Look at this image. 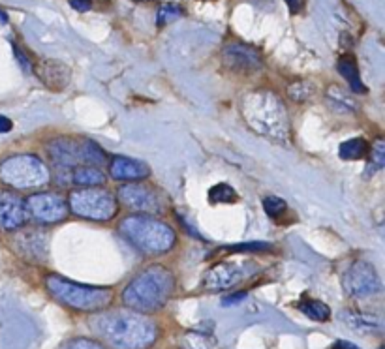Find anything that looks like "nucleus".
Listing matches in <instances>:
<instances>
[{"mask_svg":"<svg viewBox=\"0 0 385 349\" xmlns=\"http://www.w3.org/2000/svg\"><path fill=\"white\" fill-rule=\"evenodd\" d=\"M91 329L113 349H149L158 340L156 323L130 308L100 310L91 319Z\"/></svg>","mask_w":385,"mask_h":349,"instance_id":"1","label":"nucleus"},{"mask_svg":"<svg viewBox=\"0 0 385 349\" xmlns=\"http://www.w3.org/2000/svg\"><path fill=\"white\" fill-rule=\"evenodd\" d=\"M241 115L250 129L274 143L292 141V123L286 105L271 91H252L241 100Z\"/></svg>","mask_w":385,"mask_h":349,"instance_id":"2","label":"nucleus"},{"mask_svg":"<svg viewBox=\"0 0 385 349\" xmlns=\"http://www.w3.org/2000/svg\"><path fill=\"white\" fill-rule=\"evenodd\" d=\"M175 291V276L162 265L147 267L126 285L123 303L130 310L154 314L162 310Z\"/></svg>","mask_w":385,"mask_h":349,"instance_id":"3","label":"nucleus"},{"mask_svg":"<svg viewBox=\"0 0 385 349\" xmlns=\"http://www.w3.org/2000/svg\"><path fill=\"white\" fill-rule=\"evenodd\" d=\"M118 233L145 256H163L175 246V231L150 214H130L118 224Z\"/></svg>","mask_w":385,"mask_h":349,"instance_id":"4","label":"nucleus"},{"mask_svg":"<svg viewBox=\"0 0 385 349\" xmlns=\"http://www.w3.org/2000/svg\"><path fill=\"white\" fill-rule=\"evenodd\" d=\"M46 287L55 301L79 312H100L107 308L113 301L111 287L78 284V282H72L64 276H57V274L47 276Z\"/></svg>","mask_w":385,"mask_h":349,"instance_id":"5","label":"nucleus"},{"mask_svg":"<svg viewBox=\"0 0 385 349\" xmlns=\"http://www.w3.org/2000/svg\"><path fill=\"white\" fill-rule=\"evenodd\" d=\"M49 169L38 156L15 154L0 163V181L17 190H33L49 182Z\"/></svg>","mask_w":385,"mask_h":349,"instance_id":"6","label":"nucleus"},{"mask_svg":"<svg viewBox=\"0 0 385 349\" xmlns=\"http://www.w3.org/2000/svg\"><path fill=\"white\" fill-rule=\"evenodd\" d=\"M68 208L87 220L107 222L117 214V199L102 188H81L70 194Z\"/></svg>","mask_w":385,"mask_h":349,"instance_id":"7","label":"nucleus"},{"mask_svg":"<svg viewBox=\"0 0 385 349\" xmlns=\"http://www.w3.org/2000/svg\"><path fill=\"white\" fill-rule=\"evenodd\" d=\"M258 272L254 261H224L205 272L203 287L209 291H224Z\"/></svg>","mask_w":385,"mask_h":349,"instance_id":"8","label":"nucleus"},{"mask_svg":"<svg viewBox=\"0 0 385 349\" xmlns=\"http://www.w3.org/2000/svg\"><path fill=\"white\" fill-rule=\"evenodd\" d=\"M26 214L38 224L49 226V224H59L68 214V201L60 194L55 192H39L26 197L25 201Z\"/></svg>","mask_w":385,"mask_h":349,"instance_id":"9","label":"nucleus"},{"mask_svg":"<svg viewBox=\"0 0 385 349\" xmlns=\"http://www.w3.org/2000/svg\"><path fill=\"white\" fill-rule=\"evenodd\" d=\"M342 284H344V289H346L348 295L357 298L373 297V295H378L382 291V282H379L378 272H376L373 263H368V261H355V263H352L346 274H344Z\"/></svg>","mask_w":385,"mask_h":349,"instance_id":"10","label":"nucleus"},{"mask_svg":"<svg viewBox=\"0 0 385 349\" xmlns=\"http://www.w3.org/2000/svg\"><path fill=\"white\" fill-rule=\"evenodd\" d=\"M117 199L132 211L143 214H156L162 211V199L152 186L141 182H128L117 190Z\"/></svg>","mask_w":385,"mask_h":349,"instance_id":"11","label":"nucleus"},{"mask_svg":"<svg viewBox=\"0 0 385 349\" xmlns=\"http://www.w3.org/2000/svg\"><path fill=\"white\" fill-rule=\"evenodd\" d=\"M28 218L25 207V199L10 190H0V229L2 231H15L19 229Z\"/></svg>","mask_w":385,"mask_h":349,"instance_id":"12","label":"nucleus"},{"mask_svg":"<svg viewBox=\"0 0 385 349\" xmlns=\"http://www.w3.org/2000/svg\"><path fill=\"white\" fill-rule=\"evenodd\" d=\"M224 64L235 71H256L263 66L260 53L242 44H231L224 49Z\"/></svg>","mask_w":385,"mask_h":349,"instance_id":"13","label":"nucleus"},{"mask_svg":"<svg viewBox=\"0 0 385 349\" xmlns=\"http://www.w3.org/2000/svg\"><path fill=\"white\" fill-rule=\"evenodd\" d=\"M150 173L149 165L136 158H126V156H117L109 163V174L113 181L123 182H136L147 179Z\"/></svg>","mask_w":385,"mask_h":349,"instance_id":"14","label":"nucleus"},{"mask_svg":"<svg viewBox=\"0 0 385 349\" xmlns=\"http://www.w3.org/2000/svg\"><path fill=\"white\" fill-rule=\"evenodd\" d=\"M47 154L51 158L55 168L59 169H72L79 165V143L68 137H59L53 139L47 145Z\"/></svg>","mask_w":385,"mask_h":349,"instance_id":"15","label":"nucleus"},{"mask_svg":"<svg viewBox=\"0 0 385 349\" xmlns=\"http://www.w3.org/2000/svg\"><path fill=\"white\" fill-rule=\"evenodd\" d=\"M15 250L23 256L25 259L30 261H44L47 256V239L46 235L38 231H23L13 240Z\"/></svg>","mask_w":385,"mask_h":349,"instance_id":"16","label":"nucleus"},{"mask_svg":"<svg viewBox=\"0 0 385 349\" xmlns=\"http://www.w3.org/2000/svg\"><path fill=\"white\" fill-rule=\"evenodd\" d=\"M38 78L53 91H60L70 81V70L57 60H44L38 66Z\"/></svg>","mask_w":385,"mask_h":349,"instance_id":"17","label":"nucleus"},{"mask_svg":"<svg viewBox=\"0 0 385 349\" xmlns=\"http://www.w3.org/2000/svg\"><path fill=\"white\" fill-rule=\"evenodd\" d=\"M337 70H339L340 75L350 83V89H352L355 94H365L366 87L363 84V79H361L359 75L357 60H355L352 55H344V57H340L339 62H337Z\"/></svg>","mask_w":385,"mask_h":349,"instance_id":"18","label":"nucleus"},{"mask_svg":"<svg viewBox=\"0 0 385 349\" xmlns=\"http://www.w3.org/2000/svg\"><path fill=\"white\" fill-rule=\"evenodd\" d=\"M72 182L79 188L104 186L105 174L104 171H102V168H98V165H87V163H81V165H78V168L73 169Z\"/></svg>","mask_w":385,"mask_h":349,"instance_id":"19","label":"nucleus"},{"mask_svg":"<svg viewBox=\"0 0 385 349\" xmlns=\"http://www.w3.org/2000/svg\"><path fill=\"white\" fill-rule=\"evenodd\" d=\"M342 319L346 321L350 329L355 330H382L384 321L382 317L370 316V314H361V312H344Z\"/></svg>","mask_w":385,"mask_h":349,"instance_id":"20","label":"nucleus"},{"mask_svg":"<svg viewBox=\"0 0 385 349\" xmlns=\"http://www.w3.org/2000/svg\"><path fill=\"white\" fill-rule=\"evenodd\" d=\"M79 162L102 168L107 162V156H105L104 150L100 149V145H96L91 139H83V141H79Z\"/></svg>","mask_w":385,"mask_h":349,"instance_id":"21","label":"nucleus"},{"mask_svg":"<svg viewBox=\"0 0 385 349\" xmlns=\"http://www.w3.org/2000/svg\"><path fill=\"white\" fill-rule=\"evenodd\" d=\"M327 100L334 109L342 111V113H352V111L357 109V102L344 89H340L339 84H331L327 89Z\"/></svg>","mask_w":385,"mask_h":349,"instance_id":"22","label":"nucleus"},{"mask_svg":"<svg viewBox=\"0 0 385 349\" xmlns=\"http://www.w3.org/2000/svg\"><path fill=\"white\" fill-rule=\"evenodd\" d=\"M368 154V143L363 137H355V139H348L339 147V156L346 162L353 160H363Z\"/></svg>","mask_w":385,"mask_h":349,"instance_id":"23","label":"nucleus"},{"mask_svg":"<svg viewBox=\"0 0 385 349\" xmlns=\"http://www.w3.org/2000/svg\"><path fill=\"white\" fill-rule=\"evenodd\" d=\"M297 308H299L305 316L314 319V321H327V319L331 317L329 306H327L325 303H321V301H314V298L303 301V303L297 304Z\"/></svg>","mask_w":385,"mask_h":349,"instance_id":"24","label":"nucleus"},{"mask_svg":"<svg viewBox=\"0 0 385 349\" xmlns=\"http://www.w3.org/2000/svg\"><path fill=\"white\" fill-rule=\"evenodd\" d=\"M183 342L186 349H218L215 338L203 332H188Z\"/></svg>","mask_w":385,"mask_h":349,"instance_id":"25","label":"nucleus"},{"mask_svg":"<svg viewBox=\"0 0 385 349\" xmlns=\"http://www.w3.org/2000/svg\"><path fill=\"white\" fill-rule=\"evenodd\" d=\"M209 201L213 205L218 203H235L237 201V192L229 184H216L209 190Z\"/></svg>","mask_w":385,"mask_h":349,"instance_id":"26","label":"nucleus"},{"mask_svg":"<svg viewBox=\"0 0 385 349\" xmlns=\"http://www.w3.org/2000/svg\"><path fill=\"white\" fill-rule=\"evenodd\" d=\"M179 17H183V8L179 6V4H162V6L158 8L156 25H168V23L179 19Z\"/></svg>","mask_w":385,"mask_h":349,"instance_id":"27","label":"nucleus"},{"mask_svg":"<svg viewBox=\"0 0 385 349\" xmlns=\"http://www.w3.org/2000/svg\"><path fill=\"white\" fill-rule=\"evenodd\" d=\"M312 84L307 83V81H295L287 87V96L292 98L294 102H305L312 96Z\"/></svg>","mask_w":385,"mask_h":349,"instance_id":"28","label":"nucleus"},{"mask_svg":"<svg viewBox=\"0 0 385 349\" xmlns=\"http://www.w3.org/2000/svg\"><path fill=\"white\" fill-rule=\"evenodd\" d=\"M286 201L280 199V197H276V195H269V197H265L263 199V211H265V214H267L269 218H280L282 214L286 213Z\"/></svg>","mask_w":385,"mask_h":349,"instance_id":"29","label":"nucleus"},{"mask_svg":"<svg viewBox=\"0 0 385 349\" xmlns=\"http://www.w3.org/2000/svg\"><path fill=\"white\" fill-rule=\"evenodd\" d=\"M60 349H105V346L98 340H92V338H73Z\"/></svg>","mask_w":385,"mask_h":349,"instance_id":"30","label":"nucleus"},{"mask_svg":"<svg viewBox=\"0 0 385 349\" xmlns=\"http://www.w3.org/2000/svg\"><path fill=\"white\" fill-rule=\"evenodd\" d=\"M269 242H244V244L226 246L228 252H260V250H269Z\"/></svg>","mask_w":385,"mask_h":349,"instance_id":"31","label":"nucleus"},{"mask_svg":"<svg viewBox=\"0 0 385 349\" xmlns=\"http://www.w3.org/2000/svg\"><path fill=\"white\" fill-rule=\"evenodd\" d=\"M370 160H373V169H382L385 165V143L379 139V141H376V145H374L373 152H370Z\"/></svg>","mask_w":385,"mask_h":349,"instance_id":"32","label":"nucleus"},{"mask_svg":"<svg viewBox=\"0 0 385 349\" xmlns=\"http://www.w3.org/2000/svg\"><path fill=\"white\" fill-rule=\"evenodd\" d=\"M13 55H15V58H17V62H19V64H21L23 71H26V73H30V70H33V64H30V60L26 58L25 53L21 51V49L17 46H13Z\"/></svg>","mask_w":385,"mask_h":349,"instance_id":"33","label":"nucleus"},{"mask_svg":"<svg viewBox=\"0 0 385 349\" xmlns=\"http://www.w3.org/2000/svg\"><path fill=\"white\" fill-rule=\"evenodd\" d=\"M70 6L75 8L78 12H89L91 10V0H70Z\"/></svg>","mask_w":385,"mask_h":349,"instance_id":"34","label":"nucleus"},{"mask_svg":"<svg viewBox=\"0 0 385 349\" xmlns=\"http://www.w3.org/2000/svg\"><path fill=\"white\" fill-rule=\"evenodd\" d=\"M244 297H247V293H244V291H241V293H237V295H231V297L224 298L222 304H224V306H229V304L239 303V301H242Z\"/></svg>","mask_w":385,"mask_h":349,"instance_id":"35","label":"nucleus"},{"mask_svg":"<svg viewBox=\"0 0 385 349\" xmlns=\"http://www.w3.org/2000/svg\"><path fill=\"white\" fill-rule=\"evenodd\" d=\"M286 4L292 12H301L305 8V0H286Z\"/></svg>","mask_w":385,"mask_h":349,"instance_id":"36","label":"nucleus"},{"mask_svg":"<svg viewBox=\"0 0 385 349\" xmlns=\"http://www.w3.org/2000/svg\"><path fill=\"white\" fill-rule=\"evenodd\" d=\"M12 128H13L12 120L6 118V116H0V134H8Z\"/></svg>","mask_w":385,"mask_h":349,"instance_id":"37","label":"nucleus"},{"mask_svg":"<svg viewBox=\"0 0 385 349\" xmlns=\"http://www.w3.org/2000/svg\"><path fill=\"white\" fill-rule=\"evenodd\" d=\"M333 349H361V348H357V346L352 342H346V340H337V342L333 343Z\"/></svg>","mask_w":385,"mask_h":349,"instance_id":"38","label":"nucleus"},{"mask_svg":"<svg viewBox=\"0 0 385 349\" xmlns=\"http://www.w3.org/2000/svg\"><path fill=\"white\" fill-rule=\"evenodd\" d=\"M0 23H2V25H6L8 23V15L2 12V10H0Z\"/></svg>","mask_w":385,"mask_h":349,"instance_id":"39","label":"nucleus"},{"mask_svg":"<svg viewBox=\"0 0 385 349\" xmlns=\"http://www.w3.org/2000/svg\"><path fill=\"white\" fill-rule=\"evenodd\" d=\"M136 2H149V0H136Z\"/></svg>","mask_w":385,"mask_h":349,"instance_id":"40","label":"nucleus"}]
</instances>
